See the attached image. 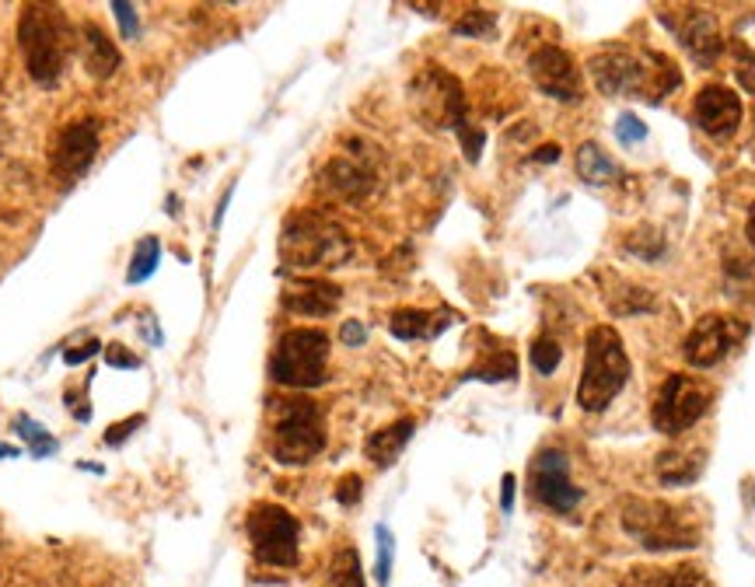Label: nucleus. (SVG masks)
<instances>
[{"label":"nucleus","instance_id":"22","mask_svg":"<svg viewBox=\"0 0 755 587\" xmlns=\"http://www.w3.org/2000/svg\"><path fill=\"white\" fill-rule=\"evenodd\" d=\"M413 434H417V424L413 420H396V424H388V427H381V430H375L371 437H368V445H364V455H368L378 469H388V465H393L403 451H406V445L413 440Z\"/></svg>","mask_w":755,"mask_h":587},{"label":"nucleus","instance_id":"43","mask_svg":"<svg viewBox=\"0 0 755 587\" xmlns=\"http://www.w3.org/2000/svg\"><path fill=\"white\" fill-rule=\"evenodd\" d=\"M11 455H18L14 448H4V445H0V458H11Z\"/></svg>","mask_w":755,"mask_h":587},{"label":"nucleus","instance_id":"12","mask_svg":"<svg viewBox=\"0 0 755 587\" xmlns=\"http://www.w3.org/2000/svg\"><path fill=\"white\" fill-rule=\"evenodd\" d=\"M745 322H738V318H727V315H706L699 318V322L693 326V332L686 336V347H682V354H686V364L696 367V371H706V367H717L731 350L738 347V342L745 339Z\"/></svg>","mask_w":755,"mask_h":587},{"label":"nucleus","instance_id":"32","mask_svg":"<svg viewBox=\"0 0 755 587\" xmlns=\"http://www.w3.org/2000/svg\"><path fill=\"white\" fill-rule=\"evenodd\" d=\"M662 587H711V580L693 563H682V567L662 574Z\"/></svg>","mask_w":755,"mask_h":587},{"label":"nucleus","instance_id":"5","mask_svg":"<svg viewBox=\"0 0 755 587\" xmlns=\"http://www.w3.org/2000/svg\"><path fill=\"white\" fill-rule=\"evenodd\" d=\"M413 109L417 116L434 130H455L461 140V151L469 161H479L483 155V133L469 127L466 119V94L461 84L451 78L448 70H424L417 81H413Z\"/></svg>","mask_w":755,"mask_h":587},{"label":"nucleus","instance_id":"2","mask_svg":"<svg viewBox=\"0 0 755 587\" xmlns=\"http://www.w3.org/2000/svg\"><path fill=\"white\" fill-rule=\"evenodd\" d=\"M18 46H21V57H26L29 78L42 88H53L63 78L70 53H74L78 46V36L60 8L26 4L18 21Z\"/></svg>","mask_w":755,"mask_h":587},{"label":"nucleus","instance_id":"39","mask_svg":"<svg viewBox=\"0 0 755 587\" xmlns=\"http://www.w3.org/2000/svg\"><path fill=\"white\" fill-rule=\"evenodd\" d=\"M91 354H102V342H99V339H88L85 347H70V350L63 354V360H67V364H85Z\"/></svg>","mask_w":755,"mask_h":587},{"label":"nucleus","instance_id":"34","mask_svg":"<svg viewBox=\"0 0 755 587\" xmlns=\"http://www.w3.org/2000/svg\"><path fill=\"white\" fill-rule=\"evenodd\" d=\"M360 489H364V482H360V476H344L336 482V500L344 504V507H354L357 500H360Z\"/></svg>","mask_w":755,"mask_h":587},{"label":"nucleus","instance_id":"16","mask_svg":"<svg viewBox=\"0 0 755 587\" xmlns=\"http://www.w3.org/2000/svg\"><path fill=\"white\" fill-rule=\"evenodd\" d=\"M693 119L706 137L724 140L742 127V98L724 84H706L693 102Z\"/></svg>","mask_w":755,"mask_h":587},{"label":"nucleus","instance_id":"27","mask_svg":"<svg viewBox=\"0 0 755 587\" xmlns=\"http://www.w3.org/2000/svg\"><path fill=\"white\" fill-rule=\"evenodd\" d=\"M532 367H535V375H543V378H549V375H556V367L564 364V347H559V339H553V336H539L532 342Z\"/></svg>","mask_w":755,"mask_h":587},{"label":"nucleus","instance_id":"17","mask_svg":"<svg viewBox=\"0 0 755 587\" xmlns=\"http://www.w3.org/2000/svg\"><path fill=\"white\" fill-rule=\"evenodd\" d=\"M280 305L290 315L329 318L339 305H344V287L332 283V280H322V277H298L284 287Z\"/></svg>","mask_w":755,"mask_h":587},{"label":"nucleus","instance_id":"24","mask_svg":"<svg viewBox=\"0 0 755 587\" xmlns=\"http://www.w3.org/2000/svg\"><path fill=\"white\" fill-rule=\"evenodd\" d=\"M577 176L588 186H613L623 179V168L608 158L595 140H588L577 147Z\"/></svg>","mask_w":755,"mask_h":587},{"label":"nucleus","instance_id":"21","mask_svg":"<svg viewBox=\"0 0 755 587\" xmlns=\"http://www.w3.org/2000/svg\"><path fill=\"white\" fill-rule=\"evenodd\" d=\"M81 60L88 67L91 78H112L119 70V49L112 46V39L99 29V24H85L81 29Z\"/></svg>","mask_w":755,"mask_h":587},{"label":"nucleus","instance_id":"19","mask_svg":"<svg viewBox=\"0 0 755 587\" xmlns=\"http://www.w3.org/2000/svg\"><path fill=\"white\" fill-rule=\"evenodd\" d=\"M451 322V311H420V308H399L388 318V332L396 339H434L441 336Z\"/></svg>","mask_w":755,"mask_h":587},{"label":"nucleus","instance_id":"42","mask_svg":"<svg viewBox=\"0 0 755 587\" xmlns=\"http://www.w3.org/2000/svg\"><path fill=\"white\" fill-rule=\"evenodd\" d=\"M745 238L752 241V249H755V203L748 210V220H745Z\"/></svg>","mask_w":755,"mask_h":587},{"label":"nucleus","instance_id":"23","mask_svg":"<svg viewBox=\"0 0 755 587\" xmlns=\"http://www.w3.org/2000/svg\"><path fill=\"white\" fill-rule=\"evenodd\" d=\"M703 476V455L686 448H668L657 455V479L662 486H689Z\"/></svg>","mask_w":755,"mask_h":587},{"label":"nucleus","instance_id":"37","mask_svg":"<svg viewBox=\"0 0 755 587\" xmlns=\"http://www.w3.org/2000/svg\"><path fill=\"white\" fill-rule=\"evenodd\" d=\"M140 424H143V416H127L123 424H116V427L106 430V445H112V448H116V445H123V440H127Z\"/></svg>","mask_w":755,"mask_h":587},{"label":"nucleus","instance_id":"11","mask_svg":"<svg viewBox=\"0 0 755 587\" xmlns=\"http://www.w3.org/2000/svg\"><path fill=\"white\" fill-rule=\"evenodd\" d=\"M532 500H539L553 514H574L584 500V489L570 479V458L559 448H543L528 465Z\"/></svg>","mask_w":755,"mask_h":587},{"label":"nucleus","instance_id":"38","mask_svg":"<svg viewBox=\"0 0 755 587\" xmlns=\"http://www.w3.org/2000/svg\"><path fill=\"white\" fill-rule=\"evenodd\" d=\"M339 339H344L347 347H364V342H368V326L350 318V322H344V329H339Z\"/></svg>","mask_w":755,"mask_h":587},{"label":"nucleus","instance_id":"40","mask_svg":"<svg viewBox=\"0 0 755 587\" xmlns=\"http://www.w3.org/2000/svg\"><path fill=\"white\" fill-rule=\"evenodd\" d=\"M515 489H518V479L507 472V476L500 479V510H504V514L515 510Z\"/></svg>","mask_w":755,"mask_h":587},{"label":"nucleus","instance_id":"6","mask_svg":"<svg viewBox=\"0 0 755 587\" xmlns=\"http://www.w3.org/2000/svg\"><path fill=\"white\" fill-rule=\"evenodd\" d=\"M270 455L280 465H308L326 448V416L322 406L311 399H277L270 402Z\"/></svg>","mask_w":755,"mask_h":587},{"label":"nucleus","instance_id":"30","mask_svg":"<svg viewBox=\"0 0 755 587\" xmlns=\"http://www.w3.org/2000/svg\"><path fill=\"white\" fill-rule=\"evenodd\" d=\"M375 538H378V563H375V577L381 587H388V580H393V559H396V535L388 531L385 525L375 528Z\"/></svg>","mask_w":755,"mask_h":587},{"label":"nucleus","instance_id":"18","mask_svg":"<svg viewBox=\"0 0 755 587\" xmlns=\"http://www.w3.org/2000/svg\"><path fill=\"white\" fill-rule=\"evenodd\" d=\"M322 182L332 196H339V200H350V203H360L368 200L371 189H375V176L371 168L357 161V158H332L322 171Z\"/></svg>","mask_w":755,"mask_h":587},{"label":"nucleus","instance_id":"8","mask_svg":"<svg viewBox=\"0 0 755 587\" xmlns=\"http://www.w3.org/2000/svg\"><path fill=\"white\" fill-rule=\"evenodd\" d=\"M270 378L284 388H322L329 378V336L322 329H290L280 336Z\"/></svg>","mask_w":755,"mask_h":587},{"label":"nucleus","instance_id":"28","mask_svg":"<svg viewBox=\"0 0 755 587\" xmlns=\"http://www.w3.org/2000/svg\"><path fill=\"white\" fill-rule=\"evenodd\" d=\"M515 375H518L515 354H510V350H500V354H494L490 364L473 367V371L466 375V381H473V378H479V381H507V378H515Z\"/></svg>","mask_w":755,"mask_h":587},{"label":"nucleus","instance_id":"20","mask_svg":"<svg viewBox=\"0 0 755 587\" xmlns=\"http://www.w3.org/2000/svg\"><path fill=\"white\" fill-rule=\"evenodd\" d=\"M731 57H735V70H738V84L755 94V11L742 14L735 24H731Z\"/></svg>","mask_w":755,"mask_h":587},{"label":"nucleus","instance_id":"26","mask_svg":"<svg viewBox=\"0 0 755 587\" xmlns=\"http://www.w3.org/2000/svg\"><path fill=\"white\" fill-rule=\"evenodd\" d=\"M14 430L26 437V445H29V451H32V458H46V455H57V440H53V434L46 430V427H39L32 416H18L14 420Z\"/></svg>","mask_w":755,"mask_h":587},{"label":"nucleus","instance_id":"9","mask_svg":"<svg viewBox=\"0 0 755 587\" xmlns=\"http://www.w3.org/2000/svg\"><path fill=\"white\" fill-rule=\"evenodd\" d=\"M246 531L259 563H266V567H298L301 525L287 507L256 504L246 518Z\"/></svg>","mask_w":755,"mask_h":587},{"label":"nucleus","instance_id":"7","mask_svg":"<svg viewBox=\"0 0 755 587\" xmlns=\"http://www.w3.org/2000/svg\"><path fill=\"white\" fill-rule=\"evenodd\" d=\"M623 531L647 553L693 549L699 543L693 521L665 500H629L623 507Z\"/></svg>","mask_w":755,"mask_h":587},{"label":"nucleus","instance_id":"31","mask_svg":"<svg viewBox=\"0 0 755 587\" xmlns=\"http://www.w3.org/2000/svg\"><path fill=\"white\" fill-rule=\"evenodd\" d=\"M497 32V18L486 11H469L455 21V36H473V39H490Z\"/></svg>","mask_w":755,"mask_h":587},{"label":"nucleus","instance_id":"29","mask_svg":"<svg viewBox=\"0 0 755 587\" xmlns=\"http://www.w3.org/2000/svg\"><path fill=\"white\" fill-rule=\"evenodd\" d=\"M332 587H368L360 570V556L347 546L332 563Z\"/></svg>","mask_w":755,"mask_h":587},{"label":"nucleus","instance_id":"3","mask_svg":"<svg viewBox=\"0 0 755 587\" xmlns=\"http://www.w3.org/2000/svg\"><path fill=\"white\" fill-rule=\"evenodd\" d=\"M629 381V357L623 336L613 326H595L584 342V367L577 385V402L584 412H602Z\"/></svg>","mask_w":755,"mask_h":587},{"label":"nucleus","instance_id":"35","mask_svg":"<svg viewBox=\"0 0 755 587\" xmlns=\"http://www.w3.org/2000/svg\"><path fill=\"white\" fill-rule=\"evenodd\" d=\"M112 14L119 18V29H123V36L133 39L137 29H140V24H137V8H133V4H123V0H116V4H112Z\"/></svg>","mask_w":755,"mask_h":587},{"label":"nucleus","instance_id":"25","mask_svg":"<svg viewBox=\"0 0 755 587\" xmlns=\"http://www.w3.org/2000/svg\"><path fill=\"white\" fill-rule=\"evenodd\" d=\"M158 262H161V241L158 238H140V245L133 249V259H130V273H127V280L130 283H143L148 280L155 269H158Z\"/></svg>","mask_w":755,"mask_h":587},{"label":"nucleus","instance_id":"33","mask_svg":"<svg viewBox=\"0 0 755 587\" xmlns=\"http://www.w3.org/2000/svg\"><path fill=\"white\" fill-rule=\"evenodd\" d=\"M616 133H619L623 143H644V140H647V127L640 122L637 112H619V119H616Z\"/></svg>","mask_w":755,"mask_h":587},{"label":"nucleus","instance_id":"44","mask_svg":"<svg viewBox=\"0 0 755 587\" xmlns=\"http://www.w3.org/2000/svg\"><path fill=\"white\" fill-rule=\"evenodd\" d=\"M752 151H755V137H752Z\"/></svg>","mask_w":755,"mask_h":587},{"label":"nucleus","instance_id":"4","mask_svg":"<svg viewBox=\"0 0 755 587\" xmlns=\"http://www.w3.org/2000/svg\"><path fill=\"white\" fill-rule=\"evenodd\" d=\"M354 256L350 235L336 220L305 210L295 213L280 231V262L287 269H315V266H339Z\"/></svg>","mask_w":755,"mask_h":587},{"label":"nucleus","instance_id":"14","mask_svg":"<svg viewBox=\"0 0 755 587\" xmlns=\"http://www.w3.org/2000/svg\"><path fill=\"white\" fill-rule=\"evenodd\" d=\"M672 36L682 42V49L693 57L696 67H714L724 53V36H721V24L711 11H699V8H678L675 14L662 18Z\"/></svg>","mask_w":755,"mask_h":587},{"label":"nucleus","instance_id":"41","mask_svg":"<svg viewBox=\"0 0 755 587\" xmlns=\"http://www.w3.org/2000/svg\"><path fill=\"white\" fill-rule=\"evenodd\" d=\"M532 158L539 161V165H553V161L559 158V147H556V143H546V147H539V151H535Z\"/></svg>","mask_w":755,"mask_h":587},{"label":"nucleus","instance_id":"1","mask_svg":"<svg viewBox=\"0 0 755 587\" xmlns=\"http://www.w3.org/2000/svg\"><path fill=\"white\" fill-rule=\"evenodd\" d=\"M588 73L602 94L608 98H647L662 102L678 91L682 73L662 53H629V49H605L588 60Z\"/></svg>","mask_w":755,"mask_h":587},{"label":"nucleus","instance_id":"10","mask_svg":"<svg viewBox=\"0 0 755 587\" xmlns=\"http://www.w3.org/2000/svg\"><path fill=\"white\" fill-rule=\"evenodd\" d=\"M714 402V391L706 388L699 378L693 375H672L662 381V388H657L654 396V409H650V424L668 434V437H678L686 434L689 427H696L706 409H711Z\"/></svg>","mask_w":755,"mask_h":587},{"label":"nucleus","instance_id":"36","mask_svg":"<svg viewBox=\"0 0 755 587\" xmlns=\"http://www.w3.org/2000/svg\"><path fill=\"white\" fill-rule=\"evenodd\" d=\"M102 354H106V364L123 367V371H133V367H140V360H137L127 347H119V342H109V347H106Z\"/></svg>","mask_w":755,"mask_h":587},{"label":"nucleus","instance_id":"13","mask_svg":"<svg viewBox=\"0 0 755 587\" xmlns=\"http://www.w3.org/2000/svg\"><path fill=\"white\" fill-rule=\"evenodd\" d=\"M99 155V119H78L63 127L53 140L50 168L63 186H74Z\"/></svg>","mask_w":755,"mask_h":587},{"label":"nucleus","instance_id":"15","mask_svg":"<svg viewBox=\"0 0 755 587\" xmlns=\"http://www.w3.org/2000/svg\"><path fill=\"white\" fill-rule=\"evenodd\" d=\"M532 81L543 94L556 98V102H580L584 98V81L577 73V63L570 60V53H564L559 46H539L528 60Z\"/></svg>","mask_w":755,"mask_h":587}]
</instances>
